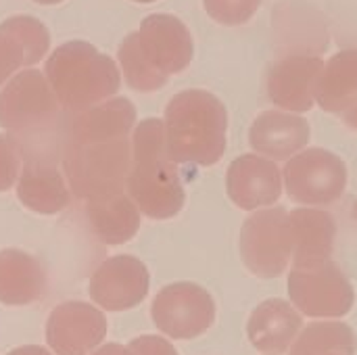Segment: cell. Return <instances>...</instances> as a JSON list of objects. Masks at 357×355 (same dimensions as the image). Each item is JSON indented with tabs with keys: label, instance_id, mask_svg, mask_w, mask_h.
Listing matches in <instances>:
<instances>
[{
	"label": "cell",
	"instance_id": "1",
	"mask_svg": "<svg viewBox=\"0 0 357 355\" xmlns=\"http://www.w3.org/2000/svg\"><path fill=\"white\" fill-rule=\"evenodd\" d=\"M63 107L46 75L25 69L0 90V126L8 132L23 159L52 161L63 153L67 126Z\"/></svg>",
	"mask_w": 357,
	"mask_h": 355
},
{
	"label": "cell",
	"instance_id": "2",
	"mask_svg": "<svg viewBox=\"0 0 357 355\" xmlns=\"http://www.w3.org/2000/svg\"><path fill=\"white\" fill-rule=\"evenodd\" d=\"M128 195L151 220H169L184 207V186L165 144V121L149 117L132 134Z\"/></svg>",
	"mask_w": 357,
	"mask_h": 355
},
{
	"label": "cell",
	"instance_id": "3",
	"mask_svg": "<svg viewBox=\"0 0 357 355\" xmlns=\"http://www.w3.org/2000/svg\"><path fill=\"white\" fill-rule=\"evenodd\" d=\"M226 107L207 90H184L165 109V144L176 163H218L226 151Z\"/></svg>",
	"mask_w": 357,
	"mask_h": 355
},
{
	"label": "cell",
	"instance_id": "4",
	"mask_svg": "<svg viewBox=\"0 0 357 355\" xmlns=\"http://www.w3.org/2000/svg\"><path fill=\"white\" fill-rule=\"evenodd\" d=\"M44 75L63 111L73 115L111 98L121 84L115 61L82 40L65 42L50 52Z\"/></svg>",
	"mask_w": 357,
	"mask_h": 355
},
{
	"label": "cell",
	"instance_id": "5",
	"mask_svg": "<svg viewBox=\"0 0 357 355\" xmlns=\"http://www.w3.org/2000/svg\"><path fill=\"white\" fill-rule=\"evenodd\" d=\"M63 169L71 192L79 199H92L111 192H123L132 165V140L96 138L65 140Z\"/></svg>",
	"mask_w": 357,
	"mask_h": 355
},
{
	"label": "cell",
	"instance_id": "6",
	"mask_svg": "<svg viewBox=\"0 0 357 355\" xmlns=\"http://www.w3.org/2000/svg\"><path fill=\"white\" fill-rule=\"evenodd\" d=\"M238 247L251 274L259 278L280 276L293 257L289 211L284 207H272L247 218L241 228Z\"/></svg>",
	"mask_w": 357,
	"mask_h": 355
},
{
	"label": "cell",
	"instance_id": "7",
	"mask_svg": "<svg viewBox=\"0 0 357 355\" xmlns=\"http://www.w3.org/2000/svg\"><path fill=\"white\" fill-rule=\"evenodd\" d=\"M289 295L295 308L312 318L347 316L356 301L349 278L331 259L295 266L289 276Z\"/></svg>",
	"mask_w": 357,
	"mask_h": 355
},
{
	"label": "cell",
	"instance_id": "8",
	"mask_svg": "<svg viewBox=\"0 0 357 355\" xmlns=\"http://www.w3.org/2000/svg\"><path fill=\"white\" fill-rule=\"evenodd\" d=\"M282 176L289 197L303 205H333L347 186L345 161L324 149H307L293 155Z\"/></svg>",
	"mask_w": 357,
	"mask_h": 355
},
{
	"label": "cell",
	"instance_id": "9",
	"mask_svg": "<svg viewBox=\"0 0 357 355\" xmlns=\"http://www.w3.org/2000/svg\"><path fill=\"white\" fill-rule=\"evenodd\" d=\"M155 326L172 339H195L215 320L213 297L195 282H174L161 289L151 305Z\"/></svg>",
	"mask_w": 357,
	"mask_h": 355
},
{
	"label": "cell",
	"instance_id": "10",
	"mask_svg": "<svg viewBox=\"0 0 357 355\" xmlns=\"http://www.w3.org/2000/svg\"><path fill=\"white\" fill-rule=\"evenodd\" d=\"M151 276L146 266L132 255L105 259L90 278V299L107 312H126L144 301Z\"/></svg>",
	"mask_w": 357,
	"mask_h": 355
},
{
	"label": "cell",
	"instance_id": "11",
	"mask_svg": "<svg viewBox=\"0 0 357 355\" xmlns=\"http://www.w3.org/2000/svg\"><path fill=\"white\" fill-rule=\"evenodd\" d=\"M107 335V318L84 301L56 305L46 322V343L56 355H88Z\"/></svg>",
	"mask_w": 357,
	"mask_h": 355
},
{
	"label": "cell",
	"instance_id": "12",
	"mask_svg": "<svg viewBox=\"0 0 357 355\" xmlns=\"http://www.w3.org/2000/svg\"><path fill=\"white\" fill-rule=\"evenodd\" d=\"M138 46L146 61L161 71L163 75L182 73L195 54V44L190 29L182 23V19L167 15V13H155L149 15L140 29L136 31Z\"/></svg>",
	"mask_w": 357,
	"mask_h": 355
},
{
	"label": "cell",
	"instance_id": "13",
	"mask_svg": "<svg viewBox=\"0 0 357 355\" xmlns=\"http://www.w3.org/2000/svg\"><path fill=\"white\" fill-rule=\"evenodd\" d=\"M324 69V61L310 54H289L276 61L266 80L268 96L274 105L305 113L316 103L318 80Z\"/></svg>",
	"mask_w": 357,
	"mask_h": 355
},
{
	"label": "cell",
	"instance_id": "14",
	"mask_svg": "<svg viewBox=\"0 0 357 355\" xmlns=\"http://www.w3.org/2000/svg\"><path fill=\"white\" fill-rule=\"evenodd\" d=\"M226 190L230 201L245 209L274 205L282 195V174L272 159L259 155H243L234 159L226 174Z\"/></svg>",
	"mask_w": 357,
	"mask_h": 355
},
{
	"label": "cell",
	"instance_id": "15",
	"mask_svg": "<svg viewBox=\"0 0 357 355\" xmlns=\"http://www.w3.org/2000/svg\"><path fill=\"white\" fill-rule=\"evenodd\" d=\"M310 123L307 119L282 113V111H264L251 123L249 144L257 155H266L272 161H287L310 142Z\"/></svg>",
	"mask_w": 357,
	"mask_h": 355
},
{
	"label": "cell",
	"instance_id": "16",
	"mask_svg": "<svg viewBox=\"0 0 357 355\" xmlns=\"http://www.w3.org/2000/svg\"><path fill=\"white\" fill-rule=\"evenodd\" d=\"M301 328L303 320L291 303L282 299H268L253 310L247 324V335L255 349L280 355L293 345Z\"/></svg>",
	"mask_w": 357,
	"mask_h": 355
},
{
	"label": "cell",
	"instance_id": "17",
	"mask_svg": "<svg viewBox=\"0 0 357 355\" xmlns=\"http://www.w3.org/2000/svg\"><path fill=\"white\" fill-rule=\"evenodd\" d=\"M67 186L52 161L25 159L17 180V197L27 209L52 216L69 205L71 195Z\"/></svg>",
	"mask_w": 357,
	"mask_h": 355
},
{
	"label": "cell",
	"instance_id": "18",
	"mask_svg": "<svg viewBox=\"0 0 357 355\" xmlns=\"http://www.w3.org/2000/svg\"><path fill=\"white\" fill-rule=\"evenodd\" d=\"M86 216L92 232L105 245H123L140 228V209L126 192H111L88 199Z\"/></svg>",
	"mask_w": 357,
	"mask_h": 355
},
{
	"label": "cell",
	"instance_id": "19",
	"mask_svg": "<svg viewBox=\"0 0 357 355\" xmlns=\"http://www.w3.org/2000/svg\"><path fill=\"white\" fill-rule=\"evenodd\" d=\"M293 232V264L307 266L331 259L335 251L337 224L328 211L295 209L289 213Z\"/></svg>",
	"mask_w": 357,
	"mask_h": 355
},
{
	"label": "cell",
	"instance_id": "20",
	"mask_svg": "<svg viewBox=\"0 0 357 355\" xmlns=\"http://www.w3.org/2000/svg\"><path fill=\"white\" fill-rule=\"evenodd\" d=\"M46 293V272L42 264L25 251H0V303L29 305Z\"/></svg>",
	"mask_w": 357,
	"mask_h": 355
},
{
	"label": "cell",
	"instance_id": "21",
	"mask_svg": "<svg viewBox=\"0 0 357 355\" xmlns=\"http://www.w3.org/2000/svg\"><path fill=\"white\" fill-rule=\"evenodd\" d=\"M134 123H136V107L128 98L123 96L107 98L86 111L75 113L67 126V138L69 140L121 138V136H130Z\"/></svg>",
	"mask_w": 357,
	"mask_h": 355
},
{
	"label": "cell",
	"instance_id": "22",
	"mask_svg": "<svg viewBox=\"0 0 357 355\" xmlns=\"http://www.w3.org/2000/svg\"><path fill=\"white\" fill-rule=\"evenodd\" d=\"M357 100V48L337 52L318 80L316 103L326 113H341Z\"/></svg>",
	"mask_w": 357,
	"mask_h": 355
},
{
	"label": "cell",
	"instance_id": "23",
	"mask_svg": "<svg viewBox=\"0 0 357 355\" xmlns=\"http://www.w3.org/2000/svg\"><path fill=\"white\" fill-rule=\"evenodd\" d=\"M356 335L345 322H314L303 328L291 355H354Z\"/></svg>",
	"mask_w": 357,
	"mask_h": 355
},
{
	"label": "cell",
	"instance_id": "24",
	"mask_svg": "<svg viewBox=\"0 0 357 355\" xmlns=\"http://www.w3.org/2000/svg\"><path fill=\"white\" fill-rule=\"evenodd\" d=\"M117 59H119V65L123 69L126 82L138 92H155V90L163 88L169 80L167 75L157 71L146 61V56L142 54V50L138 46L136 31H132L130 36L123 38V42L117 50Z\"/></svg>",
	"mask_w": 357,
	"mask_h": 355
},
{
	"label": "cell",
	"instance_id": "25",
	"mask_svg": "<svg viewBox=\"0 0 357 355\" xmlns=\"http://www.w3.org/2000/svg\"><path fill=\"white\" fill-rule=\"evenodd\" d=\"M0 33L15 38L23 46L27 67L38 65L46 56L48 46H50V36H48L46 25L42 21H38L36 17H29V15L8 17L6 21L0 23Z\"/></svg>",
	"mask_w": 357,
	"mask_h": 355
},
{
	"label": "cell",
	"instance_id": "26",
	"mask_svg": "<svg viewBox=\"0 0 357 355\" xmlns=\"http://www.w3.org/2000/svg\"><path fill=\"white\" fill-rule=\"evenodd\" d=\"M203 4L209 17L218 23L243 25L257 13L261 0H203Z\"/></svg>",
	"mask_w": 357,
	"mask_h": 355
},
{
	"label": "cell",
	"instance_id": "27",
	"mask_svg": "<svg viewBox=\"0 0 357 355\" xmlns=\"http://www.w3.org/2000/svg\"><path fill=\"white\" fill-rule=\"evenodd\" d=\"M21 151L8 134H0V192L15 186L21 174Z\"/></svg>",
	"mask_w": 357,
	"mask_h": 355
},
{
	"label": "cell",
	"instance_id": "28",
	"mask_svg": "<svg viewBox=\"0 0 357 355\" xmlns=\"http://www.w3.org/2000/svg\"><path fill=\"white\" fill-rule=\"evenodd\" d=\"M19 67H27L23 46L15 38L0 33V86H4Z\"/></svg>",
	"mask_w": 357,
	"mask_h": 355
},
{
	"label": "cell",
	"instance_id": "29",
	"mask_svg": "<svg viewBox=\"0 0 357 355\" xmlns=\"http://www.w3.org/2000/svg\"><path fill=\"white\" fill-rule=\"evenodd\" d=\"M128 347H130L132 355H178L176 347L169 341L155 337V335L136 337Z\"/></svg>",
	"mask_w": 357,
	"mask_h": 355
},
{
	"label": "cell",
	"instance_id": "30",
	"mask_svg": "<svg viewBox=\"0 0 357 355\" xmlns=\"http://www.w3.org/2000/svg\"><path fill=\"white\" fill-rule=\"evenodd\" d=\"M92 355H132L130 347L126 345H119V343H109V345H102L98 347Z\"/></svg>",
	"mask_w": 357,
	"mask_h": 355
},
{
	"label": "cell",
	"instance_id": "31",
	"mask_svg": "<svg viewBox=\"0 0 357 355\" xmlns=\"http://www.w3.org/2000/svg\"><path fill=\"white\" fill-rule=\"evenodd\" d=\"M6 355H52L48 349H44V347H36V345H25V347H19V349H15V352H10V354Z\"/></svg>",
	"mask_w": 357,
	"mask_h": 355
},
{
	"label": "cell",
	"instance_id": "32",
	"mask_svg": "<svg viewBox=\"0 0 357 355\" xmlns=\"http://www.w3.org/2000/svg\"><path fill=\"white\" fill-rule=\"evenodd\" d=\"M343 119H345V123H347L349 128L357 130V100L343 111Z\"/></svg>",
	"mask_w": 357,
	"mask_h": 355
},
{
	"label": "cell",
	"instance_id": "33",
	"mask_svg": "<svg viewBox=\"0 0 357 355\" xmlns=\"http://www.w3.org/2000/svg\"><path fill=\"white\" fill-rule=\"evenodd\" d=\"M33 2H38V4H59L63 0H33Z\"/></svg>",
	"mask_w": 357,
	"mask_h": 355
},
{
	"label": "cell",
	"instance_id": "34",
	"mask_svg": "<svg viewBox=\"0 0 357 355\" xmlns=\"http://www.w3.org/2000/svg\"><path fill=\"white\" fill-rule=\"evenodd\" d=\"M132 2H140V4H149V2H155V0H132Z\"/></svg>",
	"mask_w": 357,
	"mask_h": 355
},
{
	"label": "cell",
	"instance_id": "35",
	"mask_svg": "<svg viewBox=\"0 0 357 355\" xmlns=\"http://www.w3.org/2000/svg\"><path fill=\"white\" fill-rule=\"evenodd\" d=\"M354 218L357 220V199H356V203H354Z\"/></svg>",
	"mask_w": 357,
	"mask_h": 355
}]
</instances>
